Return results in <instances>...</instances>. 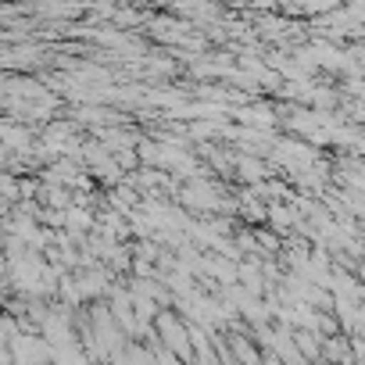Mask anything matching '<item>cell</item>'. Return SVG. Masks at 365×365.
Wrapping results in <instances>:
<instances>
[{"label":"cell","mask_w":365,"mask_h":365,"mask_svg":"<svg viewBox=\"0 0 365 365\" xmlns=\"http://www.w3.org/2000/svg\"><path fill=\"white\" fill-rule=\"evenodd\" d=\"M230 344H233V351L240 354V361H244V365H258V351H255V347H251L244 336H233Z\"/></svg>","instance_id":"7a4b0ae2"},{"label":"cell","mask_w":365,"mask_h":365,"mask_svg":"<svg viewBox=\"0 0 365 365\" xmlns=\"http://www.w3.org/2000/svg\"><path fill=\"white\" fill-rule=\"evenodd\" d=\"M269 219H272L276 226H287V222H294V212H287V208H269Z\"/></svg>","instance_id":"5b68a950"},{"label":"cell","mask_w":365,"mask_h":365,"mask_svg":"<svg viewBox=\"0 0 365 365\" xmlns=\"http://www.w3.org/2000/svg\"><path fill=\"white\" fill-rule=\"evenodd\" d=\"M47 205H54V208H65L68 205V194L61 190V187H43V194H40Z\"/></svg>","instance_id":"277c9868"},{"label":"cell","mask_w":365,"mask_h":365,"mask_svg":"<svg viewBox=\"0 0 365 365\" xmlns=\"http://www.w3.org/2000/svg\"><path fill=\"white\" fill-rule=\"evenodd\" d=\"M158 326H161V333L168 336L172 351H179L182 358H187V340H190V336H187V329H182V326H179L172 315H158Z\"/></svg>","instance_id":"6da1fadb"},{"label":"cell","mask_w":365,"mask_h":365,"mask_svg":"<svg viewBox=\"0 0 365 365\" xmlns=\"http://www.w3.org/2000/svg\"><path fill=\"white\" fill-rule=\"evenodd\" d=\"M240 175H244V179H251V182H258V179L265 175V168H262V161L244 158V161H240Z\"/></svg>","instance_id":"3957f363"}]
</instances>
